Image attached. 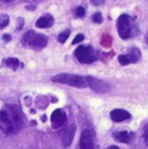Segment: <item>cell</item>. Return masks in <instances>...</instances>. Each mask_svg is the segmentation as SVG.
I'll return each mask as SVG.
<instances>
[{"label":"cell","mask_w":148,"mask_h":149,"mask_svg":"<svg viewBox=\"0 0 148 149\" xmlns=\"http://www.w3.org/2000/svg\"><path fill=\"white\" fill-rule=\"evenodd\" d=\"M0 124L1 130L6 135L17 133L23 126V116L21 110L16 106H6L0 113Z\"/></svg>","instance_id":"obj_1"},{"label":"cell","mask_w":148,"mask_h":149,"mask_svg":"<svg viewBox=\"0 0 148 149\" xmlns=\"http://www.w3.org/2000/svg\"><path fill=\"white\" fill-rule=\"evenodd\" d=\"M87 84H89V87H91L94 91L100 92V93H105L110 90V86L107 83H105V81H102L100 79H96L94 77H87Z\"/></svg>","instance_id":"obj_6"},{"label":"cell","mask_w":148,"mask_h":149,"mask_svg":"<svg viewBox=\"0 0 148 149\" xmlns=\"http://www.w3.org/2000/svg\"><path fill=\"white\" fill-rule=\"evenodd\" d=\"M84 15H85V10H84V7L79 6L78 9H77V16H78V17H83Z\"/></svg>","instance_id":"obj_20"},{"label":"cell","mask_w":148,"mask_h":149,"mask_svg":"<svg viewBox=\"0 0 148 149\" xmlns=\"http://www.w3.org/2000/svg\"><path fill=\"white\" fill-rule=\"evenodd\" d=\"M74 133H75V126L74 125H71L68 126L67 129H64L63 132H62V142L66 147L71 146L72 141H73V137H74Z\"/></svg>","instance_id":"obj_9"},{"label":"cell","mask_w":148,"mask_h":149,"mask_svg":"<svg viewBox=\"0 0 148 149\" xmlns=\"http://www.w3.org/2000/svg\"><path fill=\"white\" fill-rule=\"evenodd\" d=\"M130 113L124 109H114L112 110V113H110V118H112V120L115 121V123H120V121H124L126 120V119H130Z\"/></svg>","instance_id":"obj_10"},{"label":"cell","mask_w":148,"mask_h":149,"mask_svg":"<svg viewBox=\"0 0 148 149\" xmlns=\"http://www.w3.org/2000/svg\"><path fill=\"white\" fill-rule=\"evenodd\" d=\"M7 23H9V17H7V15H3V16H1V23H0V28H5Z\"/></svg>","instance_id":"obj_18"},{"label":"cell","mask_w":148,"mask_h":149,"mask_svg":"<svg viewBox=\"0 0 148 149\" xmlns=\"http://www.w3.org/2000/svg\"><path fill=\"white\" fill-rule=\"evenodd\" d=\"M54 17L51 15H45V16L40 17L38 21H36V27L38 28H50L54 24Z\"/></svg>","instance_id":"obj_11"},{"label":"cell","mask_w":148,"mask_h":149,"mask_svg":"<svg viewBox=\"0 0 148 149\" xmlns=\"http://www.w3.org/2000/svg\"><path fill=\"white\" fill-rule=\"evenodd\" d=\"M145 141L148 143V125L146 126V129H145Z\"/></svg>","instance_id":"obj_21"},{"label":"cell","mask_w":148,"mask_h":149,"mask_svg":"<svg viewBox=\"0 0 148 149\" xmlns=\"http://www.w3.org/2000/svg\"><path fill=\"white\" fill-rule=\"evenodd\" d=\"M3 38H4V40H11V36H10V35H7V34H5Z\"/></svg>","instance_id":"obj_23"},{"label":"cell","mask_w":148,"mask_h":149,"mask_svg":"<svg viewBox=\"0 0 148 149\" xmlns=\"http://www.w3.org/2000/svg\"><path fill=\"white\" fill-rule=\"evenodd\" d=\"M52 81L55 83H60V84H64V85H69L73 87H79V88H83L89 86L87 84V78H84L81 75H75V74H57V75H54Z\"/></svg>","instance_id":"obj_2"},{"label":"cell","mask_w":148,"mask_h":149,"mask_svg":"<svg viewBox=\"0 0 148 149\" xmlns=\"http://www.w3.org/2000/svg\"><path fill=\"white\" fill-rule=\"evenodd\" d=\"M103 1H105V0H91V3L95 5H101V4H103Z\"/></svg>","instance_id":"obj_22"},{"label":"cell","mask_w":148,"mask_h":149,"mask_svg":"<svg viewBox=\"0 0 148 149\" xmlns=\"http://www.w3.org/2000/svg\"><path fill=\"white\" fill-rule=\"evenodd\" d=\"M114 138L118 139L119 142L128 143V142H130V139H131V135L126 131H120V132H115L114 133Z\"/></svg>","instance_id":"obj_12"},{"label":"cell","mask_w":148,"mask_h":149,"mask_svg":"<svg viewBox=\"0 0 148 149\" xmlns=\"http://www.w3.org/2000/svg\"><path fill=\"white\" fill-rule=\"evenodd\" d=\"M83 40H84V35H83V34H78L75 38H74V40H73L72 44H74V45H75V44H78V42H80V41H83Z\"/></svg>","instance_id":"obj_19"},{"label":"cell","mask_w":148,"mask_h":149,"mask_svg":"<svg viewBox=\"0 0 148 149\" xmlns=\"http://www.w3.org/2000/svg\"><path fill=\"white\" fill-rule=\"evenodd\" d=\"M110 149H118V147H115V146H112V147H109Z\"/></svg>","instance_id":"obj_24"},{"label":"cell","mask_w":148,"mask_h":149,"mask_svg":"<svg viewBox=\"0 0 148 149\" xmlns=\"http://www.w3.org/2000/svg\"><path fill=\"white\" fill-rule=\"evenodd\" d=\"M118 61H119V63L121 65H128L129 63H131V61H130V58H129L128 55H120L119 57H118Z\"/></svg>","instance_id":"obj_16"},{"label":"cell","mask_w":148,"mask_h":149,"mask_svg":"<svg viewBox=\"0 0 148 149\" xmlns=\"http://www.w3.org/2000/svg\"><path fill=\"white\" fill-rule=\"evenodd\" d=\"M5 3H11V1H13V0H4Z\"/></svg>","instance_id":"obj_25"},{"label":"cell","mask_w":148,"mask_h":149,"mask_svg":"<svg viewBox=\"0 0 148 149\" xmlns=\"http://www.w3.org/2000/svg\"><path fill=\"white\" fill-rule=\"evenodd\" d=\"M79 147L81 149H91L94 148V141H92V133L90 130H84L80 136V143Z\"/></svg>","instance_id":"obj_7"},{"label":"cell","mask_w":148,"mask_h":149,"mask_svg":"<svg viewBox=\"0 0 148 149\" xmlns=\"http://www.w3.org/2000/svg\"><path fill=\"white\" fill-rule=\"evenodd\" d=\"M22 44H23V46H26L28 49L38 51V50H41L46 46L47 40L45 38V35L35 33L34 31H29L23 35Z\"/></svg>","instance_id":"obj_3"},{"label":"cell","mask_w":148,"mask_h":149,"mask_svg":"<svg viewBox=\"0 0 148 149\" xmlns=\"http://www.w3.org/2000/svg\"><path fill=\"white\" fill-rule=\"evenodd\" d=\"M74 55H75L77 59L80 63H87V64L92 63L97 58L96 52L91 46H78V49L74 51Z\"/></svg>","instance_id":"obj_5"},{"label":"cell","mask_w":148,"mask_h":149,"mask_svg":"<svg viewBox=\"0 0 148 149\" xmlns=\"http://www.w3.org/2000/svg\"><path fill=\"white\" fill-rule=\"evenodd\" d=\"M128 56H129V58H130L131 63H136V62L138 61V59H140V57H141V52H140V50H138V49L132 47V49H130Z\"/></svg>","instance_id":"obj_13"},{"label":"cell","mask_w":148,"mask_h":149,"mask_svg":"<svg viewBox=\"0 0 148 149\" xmlns=\"http://www.w3.org/2000/svg\"><path fill=\"white\" fill-rule=\"evenodd\" d=\"M5 63H6L7 67H10V68L13 69V70H16L18 67L21 65V63H20V61L17 58H7L5 61Z\"/></svg>","instance_id":"obj_14"},{"label":"cell","mask_w":148,"mask_h":149,"mask_svg":"<svg viewBox=\"0 0 148 149\" xmlns=\"http://www.w3.org/2000/svg\"><path fill=\"white\" fill-rule=\"evenodd\" d=\"M92 21L95 22V23H102V15H101V12H96L92 16Z\"/></svg>","instance_id":"obj_17"},{"label":"cell","mask_w":148,"mask_h":149,"mask_svg":"<svg viewBox=\"0 0 148 149\" xmlns=\"http://www.w3.org/2000/svg\"><path fill=\"white\" fill-rule=\"evenodd\" d=\"M118 33L121 39H129L132 34V22L128 15H121L117 21Z\"/></svg>","instance_id":"obj_4"},{"label":"cell","mask_w":148,"mask_h":149,"mask_svg":"<svg viewBox=\"0 0 148 149\" xmlns=\"http://www.w3.org/2000/svg\"><path fill=\"white\" fill-rule=\"evenodd\" d=\"M66 113L62 109H56L52 114H51V123H52V126L55 129L61 127V126L66 123Z\"/></svg>","instance_id":"obj_8"},{"label":"cell","mask_w":148,"mask_h":149,"mask_svg":"<svg viewBox=\"0 0 148 149\" xmlns=\"http://www.w3.org/2000/svg\"><path fill=\"white\" fill-rule=\"evenodd\" d=\"M69 34H71V32L69 31H64V32H62L60 35L57 36V40H58V42H61V44H63L66 40L68 39V36H69Z\"/></svg>","instance_id":"obj_15"}]
</instances>
